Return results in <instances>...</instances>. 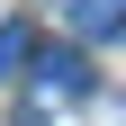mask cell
<instances>
[{
	"mask_svg": "<svg viewBox=\"0 0 126 126\" xmlns=\"http://www.w3.org/2000/svg\"><path fill=\"white\" fill-rule=\"evenodd\" d=\"M72 27L81 36H126V0H72Z\"/></svg>",
	"mask_w": 126,
	"mask_h": 126,
	"instance_id": "7a4b0ae2",
	"label": "cell"
},
{
	"mask_svg": "<svg viewBox=\"0 0 126 126\" xmlns=\"http://www.w3.org/2000/svg\"><path fill=\"white\" fill-rule=\"evenodd\" d=\"M36 90H45V99H81V90H90V63H81V54H45Z\"/></svg>",
	"mask_w": 126,
	"mask_h": 126,
	"instance_id": "6da1fadb",
	"label": "cell"
},
{
	"mask_svg": "<svg viewBox=\"0 0 126 126\" xmlns=\"http://www.w3.org/2000/svg\"><path fill=\"white\" fill-rule=\"evenodd\" d=\"M27 54H36V27L9 18V27H0V81H18V63H27Z\"/></svg>",
	"mask_w": 126,
	"mask_h": 126,
	"instance_id": "3957f363",
	"label": "cell"
}]
</instances>
